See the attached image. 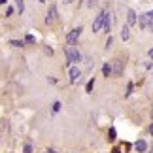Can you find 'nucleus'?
I'll return each mask as SVG.
<instances>
[{
    "mask_svg": "<svg viewBox=\"0 0 153 153\" xmlns=\"http://www.w3.org/2000/svg\"><path fill=\"white\" fill-rule=\"evenodd\" d=\"M64 57H66V66H70V64H74V62H79V61H81L79 51L76 49L74 45H66V48H64Z\"/></svg>",
    "mask_w": 153,
    "mask_h": 153,
    "instance_id": "nucleus-1",
    "label": "nucleus"
},
{
    "mask_svg": "<svg viewBox=\"0 0 153 153\" xmlns=\"http://www.w3.org/2000/svg\"><path fill=\"white\" fill-rule=\"evenodd\" d=\"M106 17H108V11H102L100 15H97V19L93 21V32H102V27L106 23Z\"/></svg>",
    "mask_w": 153,
    "mask_h": 153,
    "instance_id": "nucleus-2",
    "label": "nucleus"
},
{
    "mask_svg": "<svg viewBox=\"0 0 153 153\" xmlns=\"http://www.w3.org/2000/svg\"><path fill=\"white\" fill-rule=\"evenodd\" d=\"M81 30H83L81 27H76V28H72V30H70V32L66 34V44H68V45H74L76 42H78V38H79Z\"/></svg>",
    "mask_w": 153,
    "mask_h": 153,
    "instance_id": "nucleus-3",
    "label": "nucleus"
},
{
    "mask_svg": "<svg viewBox=\"0 0 153 153\" xmlns=\"http://www.w3.org/2000/svg\"><path fill=\"white\" fill-rule=\"evenodd\" d=\"M55 21H57V6L51 4L49 10H48V15H45V23L51 25V23H55Z\"/></svg>",
    "mask_w": 153,
    "mask_h": 153,
    "instance_id": "nucleus-4",
    "label": "nucleus"
},
{
    "mask_svg": "<svg viewBox=\"0 0 153 153\" xmlns=\"http://www.w3.org/2000/svg\"><path fill=\"white\" fill-rule=\"evenodd\" d=\"M68 76H70V81H72V83H76V81L79 79V76H81L79 66H70V68H68Z\"/></svg>",
    "mask_w": 153,
    "mask_h": 153,
    "instance_id": "nucleus-5",
    "label": "nucleus"
},
{
    "mask_svg": "<svg viewBox=\"0 0 153 153\" xmlns=\"http://www.w3.org/2000/svg\"><path fill=\"white\" fill-rule=\"evenodd\" d=\"M136 23H138L136 11H134V10H127V25L132 27V25H136Z\"/></svg>",
    "mask_w": 153,
    "mask_h": 153,
    "instance_id": "nucleus-6",
    "label": "nucleus"
},
{
    "mask_svg": "<svg viewBox=\"0 0 153 153\" xmlns=\"http://www.w3.org/2000/svg\"><path fill=\"white\" fill-rule=\"evenodd\" d=\"M138 23H140V28H144V30H148L149 28V25H151V21L148 19V15H140V19H138Z\"/></svg>",
    "mask_w": 153,
    "mask_h": 153,
    "instance_id": "nucleus-7",
    "label": "nucleus"
},
{
    "mask_svg": "<svg viewBox=\"0 0 153 153\" xmlns=\"http://www.w3.org/2000/svg\"><path fill=\"white\" fill-rule=\"evenodd\" d=\"M134 149L140 151V153L148 151V142H146V140H138V142H134Z\"/></svg>",
    "mask_w": 153,
    "mask_h": 153,
    "instance_id": "nucleus-8",
    "label": "nucleus"
},
{
    "mask_svg": "<svg viewBox=\"0 0 153 153\" xmlns=\"http://www.w3.org/2000/svg\"><path fill=\"white\" fill-rule=\"evenodd\" d=\"M128 36H131V27H128V25H123V28H121V40H123V42H127Z\"/></svg>",
    "mask_w": 153,
    "mask_h": 153,
    "instance_id": "nucleus-9",
    "label": "nucleus"
},
{
    "mask_svg": "<svg viewBox=\"0 0 153 153\" xmlns=\"http://www.w3.org/2000/svg\"><path fill=\"white\" fill-rule=\"evenodd\" d=\"M15 10L19 11V15H21L23 11H25V2H23V0H15Z\"/></svg>",
    "mask_w": 153,
    "mask_h": 153,
    "instance_id": "nucleus-10",
    "label": "nucleus"
},
{
    "mask_svg": "<svg viewBox=\"0 0 153 153\" xmlns=\"http://www.w3.org/2000/svg\"><path fill=\"white\" fill-rule=\"evenodd\" d=\"M111 72H114V70H111V66H110L108 62H106L104 66H102V74L106 76V78H110V76H111Z\"/></svg>",
    "mask_w": 153,
    "mask_h": 153,
    "instance_id": "nucleus-11",
    "label": "nucleus"
},
{
    "mask_svg": "<svg viewBox=\"0 0 153 153\" xmlns=\"http://www.w3.org/2000/svg\"><path fill=\"white\" fill-rule=\"evenodd\" d=\"M110 28H111V21H110V13H108L106 23H104V27H102V32H110Z\"/></svg>",
    "mask_w": 153,
    "mask_h": 153,
    "instance_id": "nucleus-12",
    "label": "nucleus"
},
{
    "mask_svg": "<svg viewBox=\"0 0 153 153\" xmlns=\"http://www.w3.org/2000/svg\"><path fill=\"white\" fill-rule=\"evenodd\" d=\"M114 72H115V74H121V72H123V62L119 61V59H117V61H115V66H114Z\"/></svg>",
    "mask_w": 153,
    "mask_h": 153,
    "instance_id": "nucleus-13",
    "label": "nucleus"
},
{
    "mask_svg": "<svg viewBox=\"0 0 153 153\" xmlns=\"http://www.w3.org/2000/svg\"><path fill=\"white\" fill-rule=\"evenodd\" d=\"M10 44L13 45V48H23V42H21V40H11Z\"/></svg>",
    "mask_w": 153,
    "mask_h": 153,
    "instance_id": "nucleus-14",
    "label": "nucleus"
},
{
    "mask_svg": "<svg viewBox=\"0 0 153 153\" xmlns=\"http://www.w3.org/2000/svg\"><path fill=\"white\" fill-rule=\"evenodd\" d=\"M93 87H95V79H89V83H87V87H85L87 93H91V91H93Z\"/></svg>",
    "mask_w": 153,
    "mask_h": 153,
    "instance_id": "nucleus-15",
    "label": "nucleus"
},
{
    "mask_svg": "<svg viewBox=\"0 0 153 153\" xmlns=\"http://www.w3.org/2000/svg\"><path fill=\"white\" fill-rule=\"evenodd\" d=\"M108 138L110 140H115L117 136H115V128H110V131H108Z\"/></svg>",
    "mask_w": 153,
    "mask_h": 153,
    "instance_id": "nucleus-16",
    "label": "nucleus"
},
{
    "mask_svg": "<svg viewBox=\"0 0 153 153\" xmlns=\"http://www.w3.org/2000/svg\"><path fill=\"white\" fill-rule=\"evenodd\" d=\"M25 42H27V44H34L36 40H34V36H32V34H28V36L25 38Z\"/></svg>",
    "mask_w": 153,
    "mask_h": 153,
    "instance_id": "nucleus-17",
    "label": "nucleus"
},
{
    "mask_svg": "<svg viewBox=\"0 0 153 153\" xmlns=\"http://www.w3.org/2000/svg\"><path fill=\"white\" fill-rule=\"evenodd\" d=\"M23 153H32V146H30V144H27V146H25V149H23Z\"/></svg>",
    "mask_w": 153,
    "mask_h": 153,
    "instance_id": "nucleus-18",
    "label": "nucleus"
},
{
    "mask_svg": "<svg viewBox=\"0 0 153 153\" xmlns=\"http://www.w3.org/2000/svg\"><path fill=\"white\" fill-rule=\"evenodd\" d=\"M111 44H114V38H111V36H110L108 40H106V48H108V49H110V45H111Z\"/></svg>",
    "mask_w": 153,
    "mask_h": 153,
    "instance_id": "nucleus-19",
    "label": "nucleus"
},
{
    "mask_svg": "<svg viewBox=\"0 0 153 153\" xmlns=\"http://www.w3.org/2000/svg\"><path fill=\"white\" fill-rule=\"evenodd\" d=\"M59 110H61V102H55L53 104V111H59Z\"/></svg>",
    "mask_w": 153,
    "mask_h": 153,
    "instance_id": "nucleus-20",
    "label": "nucleus"
},
{
    "mask_svg": "<svg viewBox=\"0 0 153 153\" xmlns=\"http://www.w3.org/2000/svg\"><path fill=\"white\" fill-rule=\"evenodd\" d=\"M6 15H8V17L13 15V8H8V10H6Z\"/></svg>",
    "mask_w": 153,
    "mask_h": 153,
    "instance_id": "nucleus-21",
    "label": "nucleus"
},
{
    "mask_svg": "<svg viewBox=\"0 0 153 153\" xmlns=\"http://www.w3.org/2000/svg\"><path fill=\"white\" fill-rule=\"evenodd\" d=\"M146 15H148V19L153 23V11H148V13H146Z\"/></svg>",
    "mask_w": 153,
    "mask_h": 153,
    "instance_id": "nucleus-22",
    "label": "nucleus"
},
{
    "mask_svg": "<svg viewBox=\"0 0 153 153\" xmlns=\"http://www.w3.org/2000/svg\"><path fill=\"white\" fill-rule=\"evenodd\" d=\"M149 134H153V123L149 125Z\"/></svg>",
    "mask_w": 153,
    "mask_h": 153,
    "instance_id": "nucleus-23",
    "label": "nucleus"
},
{
    "mask_svg": "<svg viewBox=\"0 0 153 153\" xmlns=\"http://www.w3.org/2000/svg\"><path fill=\"white\" fill-rule=\"evenodd\" d=\"M149 59H153V48L149 49Z\"/></svg>",
    "mask_w": 153,
    "mask_h": 153,
    "instance_id": "nucleus-24",
    "label": "nucleus"
},
{
    "mask_svg": "<svg viewBox=\"0 0 153 153\" xmlns=\"http://www.w3.org/2000/svg\"><path fill=\"white\" fill-rule=\"evenodd\" d=\"M6 2H8V0H0V6H2V4H6Z\"/></svg>",
    "mask_w": 153,
    "mask_h": 153,
    "instance_id": "nucleus-25",
    "label": "nucleus"
},
{
    "mask_svg": "<svg viewBox=\"0 0 153 153\" xmlns=\"http://www.w3.org/2000/svg\"><path fill=\"white\" fill-rule=\"evenodd\" d=\"M64 2H66V4H72V2H74V0H64Z\"/></svg>",
    "mask_w": 153,
    "mask_h": 153,
    "instance_id": "nucleus-26",
    "label": "nucleus"
},
{
    "mask_svg": "<svg viewBox=\"0 0 153 153\" xmlns=\"http://www.w3.org/2000/svg\"><path fill=\"white\" fill-rule=\"evenodd\" d=\"M45 153H55V151H53V149H48V151H45Z\"/></svg>",
    "mask_w": 153,
    "mask_h": 153,
    "instance_id": "nucleus-27",
    "label": "nucleus"
},
{
    "mask_svg": "<svg viewBox=\"0 0 153 153\" xmlns=\"http://www.w3.org/2000/svg\"><path fill=\"white\" fill-rule=\"evenodd\" d=\"M114 153H119V149H114Z\"/></svg>",
    "mask_w": 153,
    "mask_h": 153,
    "instance_id": "nucleus-28",
    "label": "nucleus"
},
{
    "mask_svg": "<svg viewBox=\"0 0 153 153\" xmlns=\"http://www.w3.org/2000/svg\"><path fill=\"white\" fill-rule=\"evenodd\" d=\"M38 2H48V0H38Z\"/></svg>",
    "mask_w": 153,
    "mask_h": 153,
    "instance_id": "nucleus-29",
    "label": "nucleus"
},
{
    "mask_svg": "<svg viewBox=\"0 0 153 153\" xmlns=\"http://www.w3.org/2000/svg\"><path fill=\"white\" fill-rule=\"evenodd\" d=\"M148 153H153V149H151V151H148Z\"/></svg>",
    "mask_w": 153,
    "mask_h": 153,
    "instance_id": "nucleus-30",
    "label": "nucleus"
},
{
    "mask_svg": "<svg viewBox=\"0 0 153 153\" xmlns=\"http://www.w3.org/2000/svg\"><path fill=\"white\" fill-rule=\"evenodd\" d=\"M151 115H153V110H151Z\"/></svg>",
    "mask_w": 153,
    "mask_h": 153,
    "instance_id": "nucleus-31",
    "label": "nucleus"
}]
</instances>
